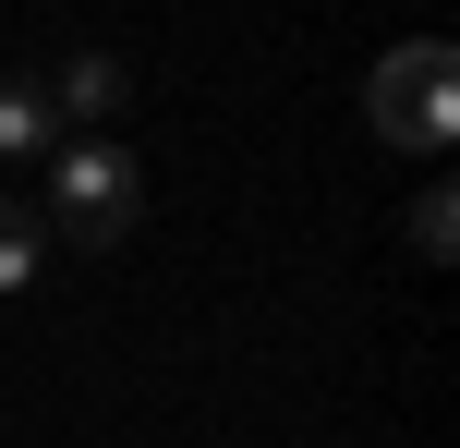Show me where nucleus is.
I'll use <instances>...</instances> for the list:
<instances>
[{"label":"nucleus","mask_w":460,"mask_h":448,"mask_svg":"<svg viewBox=\"0 0 460 448\" xmlns=\"http://www.w3.org/2000/svg\"><path fill=\"white\" fill-rule=\"evenodd\" d=\"M61 145V110H49L37 73H0V158H49Z\"/></svg>","instance_id":"nucleus-3"},{"label":"nucleus","mask_w":460,"mask_h":448,"mask_svg":"<svg viewBox=\"0 0 460 448\" xmlns=\"http://www.w3.org/2000/svg\"><path fill=\"white\" fill-rule=\"evenodd\" d=\"M448 242H460V206H448V182H437V194L412 206V255H424V267H448Z\"/></svg>","instance_id":"nucleus-6"},{"label":"nucleus","mask_w":460,"mask_h":448,"mask_svg":"<svg viewBox=\"0 0 460 448\" xmlns=\"http://www.w3.org/2000/svg\"><path fill=\"white\" fill-rule=\"evenodd\" d=\"M37 255H49L37 206H13V194H0V291H24V279H37Z\"/></svg>","instance_id":"nucleus-5"},{"label":"nucleus","mask_w":460,"mask_h":448,"mask_svg":"<svg viewBox=\"0 0 460 448\" xmlns=\"http://www.w3.org/2000/svg\"><path fill=\"white\" fill-rule=\"evenodd\" d=\"M134 218H146V170L121 158V145H97V134H85V145H49L37 231H61V242H85V255H97V242H121Z\"/></svg>","instance_id":"nucleus-1"},{"label":"nucleus","mask_w":460,"mask_h":448,"mask_svg":"<svg viewBox=\"0 0 460 448\" xmlns=\"http://www.w3.org/2000/svg\"><path fill=\"white\" fill-rule=\"evenodd\" d=\"M49 110H61V121H110L121 110V61H110V48L61 61V73H49Z\"/></svg>","instance_id":"nucleus-4"},{"label":"nucleus","mask_w":460,"mask_h":448,"mask_svg":"<svg viewBox=\"0 0 460 448\" xmlns=\"http://www.w3.org/2000/svg\"><path fill=\"white\" fill-rule=\"evenodd\" d=\"M376 134H388V145H424V158L460 134V61H448L437 37L376 61Z\"/></svg>","instance_id":"nucleus-2"}]
</instances>
